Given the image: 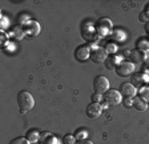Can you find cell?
Listing matches in <instances>:
<instances>
[{"label":"cell","instance_id":"6da1fadb","mask_svg":"<svg viewBox=\"0 0 149 144\" xmlns=\"http://www.w3.org/2000/svg\"><path fill=\"white\" fill-rule=\"evenodd\" d=\"M17 106L22 111V113L29 112L35 107V99L28 91H20L17 94Z\"/></svg>","mask_w":149,"mask_h":144},{"label":"cell","instance_id":"7a4b0ae2","mask_svg":"<svg viewBox=\"0 0 149 144\" xmlns=\"http://www.w3.org/2000/svg\"><path fill=\"white\" fill-rule=\"evenodd\" d=\"M95 29H96L99 38H102V36H107V35H109L113 31V24H112V22L109 19L101 17V19H99L95 23Z\"/></svg>","mask_w":149,"mask_h":144},{"label":"cell","instance_id":"3957f363","mask_svg":"<svg viewBox=\"0 0 149 144\" xmlns=\"http://www.w3.org/2000/svg\"><path fill=\"white\" fill-rule=\"evenodd\" d=\"M102 101H105L109 107H117L123 103V96L118 92V89H112L109 88L105 94L102 95Z\"/></svg>","mask_w":149,"mask_h":144},{"label":"cell","instance_id":"277c9868","mask_svg":"<svg viewBox=\"0 0 149 144\" xmlns=\"http://www.w3.org/2000/svg\"><path fill=\"white\" fill-rule=\"evenodd\" d=\"M81 36H83L84 40L88 41L87 44L92 45L99 39V35H97L96 29H95V24H84L83 28H81Z\"/></svg>","mask_w":149,"mask_h":144},{"label":"cell","instance_id":"5b68a950","mask_svg":"<svg viewBox=\"0 0 149 144\" xmlns=\"http://www.w3.org/2000/svg\"><path fill=\"white\" fill-rule=\"evenodd\" d=\"M93 89L96 94L104 95L109 89V80L108 78H105L104 75H99L95 78L93 80Z\"/></svg>","mask_w":149,"mask_h":144},{"label":"cell","instance_id":"8992f818","mask_svg":"<svg viewBox=\"0 0 149 144\" xmlns=\"http://www.w3.org/2000/svg\"><path fill=\"white\" fill-rule=\"evenodd\" d=\"M108 57V52L105 51V48L99 47V45H95V47L91 50V57L89 59L92 60L93 63H104Z\"/></svg>","mask_w":149,"mask_h":144},{"label":"cell","instance_id":"52a82bcc","mask_svg":"<svg viewBox=\"0 0 149 144\" xmlns=\"http://www.w3.org/2000/svg\"><path fill=\"white\" fill-rule=\"evenodd\" d=\"M132 84L134 87H144L145 84L149 83V73L146 71H137V72H133V75H132Z\"/></svg>","mask_w":149,"mask_h":144},{"label":"cell","instance_id":"ba28073f","mask_svg":"<svg viewBox=\"0 0 149 144\" xmlns=\"http://www.w3.org/2000/svg\"><path fill=\"white\" fill-rule=\"evenodd\" d=\"M134 72V64L132 62H123L120 66L116 68V73L120 78H128L132 76Z\"/></svg>","mask_w":149,"mask_h":144},{"label":"cell","instance_id":"9c48e42d","mask_svg":"<svg viewBox=\"0 0 149 144\" xmlns=\"http://www.w3.org/2000/svg\"><path fill=\"white\" fill-rule=\"evenodd\" d=\"M74 57L79 62H87L91 57V45L89 44H81L74 50Z\"/></svg>","mask_w":149,"mask_h":144},{"label":"cell","instance_id":"30bf717a","mask_svg":"<svg viewBox=\"0 0 149 144\" xmlns=\"http://www.w3.org/2000/svg\"><path fill=\"white\" fill-rule=\"evenodd\" d=\"M123 62H124L123 56H120V55H116V53L115 55H108L107 60L104 62V66H105V68L108 69V71H116V68H117Z\"/></svg>","mask_w":149,"mask_h":144},{"label":"cell","instance_id":"8fae6325","mask_svg":"<svg viewBox=\"0 0 149 144\" xmlns=\"http://www.w3.org/2000/svg\"><path fill=\"white\" fill-rule=\"evenodd\" d=\"M118 92L121 94V96H124V97H134L136 96V94H137V89H136V87H134L132 83L125 82V83H123V84L120 85Z\"/></svg>","mask_w":149,"mask_h":144},{"label":"cell","instance_id":"7c38bea8","mask_svg":"<svg viewBox=\"0 0 149 144\" xmlns=\"http://www.w3.org/2000/svg\"><path fill=\"white\" fill-rule=\"evenodd\" d=\"M23 29H24L25 35H28V36H37L39 35V32H40V25H39V23L35 22V20H29V22H27V24L23 25Z\"/></svg>","mask_w":149,"mask_h":144},{"label":"cell","instance_id":"4fadbf2b","mask_svg":"<svg viewBox=\"0 0 149 144\" xmlns=\"http://www.w3.org/2000/svg\"><path fill=\"white\" fill-rule=\"evenodd\" d=\"M129 57H130L129 62H132L133 64H141V63L146 62L148 55H146V52H144V51L133 50V51H130L129 52Z\"/></svg>","mask_w":149,"mask_h":144},{"label":"cell","instance_id":"5bb4252c","mask_svg":"<svg viewBox=\"0 0 149 144\" xmlns=\"http://www.w3.org/2000/svg\"><path fill=\"white\" fill-rule=\"evenodd\" d=\"M87 116L89 117V119H97V117H100L102 113V107L101 104L99 103H91L89 106L87 107Z\"/></svg>","mask_w":149,"mask_h":144},{"label":"cell","instance_id":"9a60e30c","mask_svg":"<svg viewBox=\"0 0 149 144\" xmlns=\"http://www.w3.org/2000/svg\"><path fill=\"white\" fill-rule=\"evenodd\" d=\"M133 108L140 111V112H145V111L148 110V101H145L140 96H134L133 97Z\"/></svg>","mask_w":149,"mask_h":144},{"label":"cell","instance_id":"2e32d148","mask_svg":"<svg viewBox=\"0 0 149 144\" xmlns=\"http://www.w3.org/2000/svg\"><path fill=\"white\" fill-rule=\"evenodd\" d=\"M25 138H27V140L29 141L31 144L36 143V141L40 140V132L37 131V129H29V131L27 132V135H25Z\"/></svg>","mask_w":149,"mask_h":144},{"label":"cell","instance_id":"e0dca14e","mask_svg":"<svg viewBox=\"0 0 149 144\" xmlns=\"http://www.w3.org/2000/svg\"><path fill=\"white\" fill-rule=\"evenodd\" d=\"M136 50H140V51H146L149 50V40L146 38H140L136 40Z\"/></svg>","mask_w":149,"mask_h":144},{"label":"cell","instance_id":"ac0fdd59","mask_svg":"<svg viewBox=\"0 0 149 144\" xmlns=\"http://www.w3.org/2000/svg\"><path fill=\"white\" fill-rule=\"evenodd\" d=\"M137 92H139V96L141 97V99H144L145 101H148L149 103V87L144 85V87H141Z\"/></svg>","mask_w":149,"mask_h":144},{"label":"cell","instance_id":"d6986e66","mask_svg":"<svg viewBox=\"0 0 149 144\" xmlns=\"http://www.w3.org/2000/svg\"><path fill=\"white\" fill-rule=\"evenodd\" d=\"M117 50H118L117 44H115V43H107V45H105V51L108 52V55H115L116 51H117Z\"/></svg>","mask_w":149,"mask_h":144},{"label":"cell","instance_id":"ffe728a7","mask_svg":"<svg viewBox=\"0 0 149 144\" xmlns=\"http://www.w3.org/2000/svg\"><path fill=\"white\" fill-rule=\"evenodd\" d=\"M74 134H76V139H77V140H83V139H87V136H88V129L80 128V129H77V131L74 132Z\"/></svg>","mask_w":149,"mask_h":144},{"label":"cell","instance_id":"44dd1931","mask_svg":"<svg viewBox=\"0 0 149 144\" xmlns=\"http://www.w3.org/2000/svg\"><path fill=\"white\" fill-rule=\"evenodd\" d=\"M76 141H77V139L73 135H65L63 138V144H76Z\"/></svg>","mask_w":149,"mask_h":144},{"label":"cell","instance_id":"7402d4cb","mask_svg":"<svg viewBox=\"0 0 149 144\" xmlns=\"http://www.w3.org/2000/svg\"><path fill=\"white\" fill-rule=\"evenodd\" d=\"M43 144H59V139H57V136L51 134L48 138H45V140L43 141Z\"/></svg>","mask_w":149,"mask_h":144},{"label":"cell","instance_id":"603a6c76","mask_svg":"<svg viewBox=\"0 0 149 144\" xmlns=\"http://www.w3.org/2000/svg\"><path fill=\"white\" fill-rule=\"evenodd\" d=\"M9 144H31L27 140V138H23V136H19V138H15L9 141Z\"/></svg>","mask_w":149,"mask_h":144},{"label":"cell","instance_id":"cb8c5ba5","mask_svg":"<svg viewBox=\"0 0 149 144\" xmlns=\"http://www.w3.org/2000/svg\"><path fill=\"white\" fill-rule=\"evenodd\" d=\"M91 100H92V103H101L102 101V95H100V94H92V96H91Z\"/></svg>","mask_w":149,"mask_h":144},{"label":"cell","instance_id":"d4e9b609","mask_svg":"<svg viewBox=\"0 0 149 144\" xmlns=\"http://www.w3.org/2000/svg\"><path fill=\"white\" fill-rule=\"evenodd\" d=\"M139 20L141 23H145V24H146V23L149 22V13L145 12V11H143V12L140 13V16H139Z\"/></svg>","mask_w":149,"mask_h":144},{"label":"cell","instance_id":"484cf974","mask_svg":"<svg viewBox=\"0 0 149 144\" xmlns=\"http://www.w3.org/2000/svg\"><path fill=\"white\" fill-rule=\"evenodd\" d=\"M123 104H124L127 108L133 107V97H124V99H123Z\"/></svg>","mask_w":149,"mask_h":144},{"label":"cell","instance_id":"4316f807","mask_svg":"<svg viewBox=\"0 0 149 144\" xmlns=\"http://www.w3.org/2000/svg\"><path fill=\"white\" fill-rule=\"evenodd\" d=\"M49 135H51V132H48V131L40 132V141H44V140H45V138H48Z\"/></svg>","mask_w":149,"mask_h":144},{"label":"cell","instance_id":"83f0119b","mask_svg":"<svg viewBox=\"0 0 149 144\" xmlns=\"http://www.w3.org/2000/svg\"><path fill=\"white\" fill-rule=\"evenodd\" d=\"M76 144H93L92 140H88V139H83V140H77Z\"/></svg>","mask_w":149,"mask_h":144},{"label":"cell","instance_id":"f1b7e54d","mask_svg":"<svg viewBox=\"0 0 149 144\" xmlns=\"http://www.w3.org/2000/svg\"><path fill=\"white\" fill-rule=\"evenodd\" d=\"M145 32H146V35H148V36H146V39L149 40V22L145 24Z\"/></svg>","mask_w":149,"mask_h":144},{"label":"cell","instance_id":"f546056e","mask_svg":"<svg viewBox=\"0 0 149 144\" xmlns=\"http://www.w3.org/2000/svg\"><path fill=\"white\" fill-rule=\"evenodd\" d=\"M1 38H3V45H6L7 44V35L4 34V32H1Z\"/></svg>","mask_w":149,"mask_h":144},{"label":"cell","instance_id":"4dcf8cb0","mask_svg":"<svg viewBox=\"0 0 149 144\" xmlns=\"http://www.w3.org/2000/svg\"><path fill=\"white\" fill-rule=\"evenodd\" d=\"M145 71L149 73V57L146 59V62H145Z\"/></svg>","mask_w":149,"mask_h":144},{"label":"cell","instance_id":"1f68e13d","mask_svg":"<svg viewBox=\"0 0 149 144\" xmlns=\"http://www.w3.org/2000/svg\"><path fill=\"white\" fill-rule=\"evenodd\" d=\"M144 11H145V12H148V13H149V3L146 4V7H145V10H144Z\"/></svg>","mask_w":149,"mask_h":144}]
</instances>
